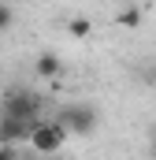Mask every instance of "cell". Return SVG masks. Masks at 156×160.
<instances>
[{
  "label": "cell",
  "mask_w": 156,
  "mask_h": 160,
  "mask_svg": "<svg viewBox=\"0 0 156 160\" xmlns=\"http://www.w3.org/2000/svg\"><path fill=\"white\" fill-rule=\"evenodd\" d=\"M4 116L41 123V97L34 93V89H11V93L4 97Z\"/></svg>",
  "instance_id": "2"
},
{
  "label": "cell",
  "mask_w": 156,
  "mask_h": 160,
  "mask_svg": "<svg viewBox=\"0 0 156 160\" xmlns=\"http://www.w3.org/2000/svg\"><path fill=\"white\" fill-rule=\"evenodd\" d=\"M67 138H71V130L60 119H41L37 127H34V134H30V145L37 149L41 157H52V153H60V149L67 145Z\"/></svg>",
  "instance_id": "1"
},
{
  "label": "cell",
  "mask_w": 156,
  "mask_h": 160,
  "mask_svg": "<svg viewBox=\"0 0 156 160\" xmlns=\"http://www.w3.org/2000/svg\"><path fill=\"white\" fill-rule=\"evenodd\" d=\"M0 160H22L19 157V145H0Z\"/></svg>",
  "instance_id": "10"
},
{
  "label": "cell",
  "mask_w": 156,
  "mask_h": 160,
  "mask_svg": "<svg viewBox=\"0 0 156 160\" xmlns=\"http://www.w3.org/2000/svg\"><path fill=\"white\" fill-rule=\"evenodd\" d=\"M34 127H37V123L15 119V116H4V112H0V145H22V142H30Z\"/></svg>",
  "instance_id": "4"
},
{
  "label": "cell",
  "mask_w": 156,
  "mask_h": 160,
  "mask_svg": "<svg viewBox=\"0 0 156 160\" xmlns=\"http://www.w3.org/2000/svg\"><path fill=\"white\" fill-rule=\"evenodd\" d=\"M34 67H37V75H41V78H48V82H56L60 75H63V60H60L56 52H41Z\"/></svg>",
  "instance_id": "5"
},
{
  "label": "cell",
  "mask_w": 156,
  "mask_h": 160,
  "mask_svg": "<svg viewBox=\"0 0 156 160\" xmlns=\"http://www.w3.org/2000/svg\"><path fill=\"white\" fill-rule=\"evenodd\" d=\"M141 82H145L149 89H156V63H149V67L141 71Z\"/></svg>",
  "instance_id": "9"
},
{
  "label": "cell",
  "mask_w": 156,
  "mask_h": 160,
  "mask_svg": "<svg viewBox=\"0 0 156 160\" xmlns=\"http://www.w3.org/2000/svg\"><path fill=\"white\" fill-rule=\"evenodd\" d=\"M149 157L156 160V134H153V142H149Z\"/></svg>",
  "instance_id": "11"
},
{
  "label": "cell",
  "mask_w": 156,
  "mask_h": 160,
  "mask_svg": "<svg viewBox=\"0 0 156 160\" xmlns=\"http://www.w3.org/2000/svg\"><path fill=\"white\" fill-rule=\"evenodd\" d=\"M67 34H71V38H89V34H93V22H89L85 15H75V19L67 22Z\"/></svg>",
  "instance_id": "6"
},
{
  "label": "cell",
  "mask_w": 156,
  "mask_h": 160,
  "mask_svg": "<svg viewBox=\"0 0 156 160\" xmlns=\"http://www.w3.org/2000/svg\"><path fill=\"white\" fill-rule=\"evenodd\" d=\"M56 119L63 123L75 138H85V134H93V130H97V112H93L89 104H67Z\"/></svg>",
  "instance_id": "3"
},
{
  "label": "cell",
  "mask_w": 156,
  "mask_h": 160,
  "mask_svg": "<svg viewBox=\"0 0 156 160\" xmlns=\"http://www.w3.org/2000/svg\"><path fill=\"white\" fill-rule=\"evenodd\" d=\"M11 22H15V11L0 0V34H7V30H11Z\"/></svg>",
  "instance_id": "8"
},
{
  "label": "cell",
  "mask_w": 156,
  "mask_h": 160,
  "mask_svg": "<svg viewBox=\"0 0 156 160\" xmlns=\"http://www.w3.org/2000/svg\"><path fill=\"white\" fill-rule=\"evenodd\" d=\"M115 22H119V26H141V11H138V8H126Z\"/></svg>",
  "instance_id": "7"
}]
</instances>
